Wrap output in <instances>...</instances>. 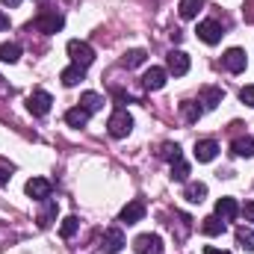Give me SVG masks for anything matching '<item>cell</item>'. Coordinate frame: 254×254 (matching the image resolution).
<instances>
[{
  "label": "cell",
  "mask_w": 254,
  "mask_h": 254,
  "mask_svg": "<svg viewBox=\"0 0 254 254\" xmlns=\"http://www.w3.org/2000/svg\"><path fill=\"white\" fill-rule=\"evenodd\" d=\"M222 98H225V92H222V89H216V86H207V89H201V104H204L207 110L219 107V104H222Z\"/></svg>",
  "instance_id": "e0dca14e"
},
{
  "label": "cell",
  "mask_w": 254,
  "mask_h": 254,
  "mask_svg": "<svg viewBox=\"0 0 254 254\" xmlns=\"http://www.w3.org/2000/svg\"><path fill=\"white\" fill-rule=\"evenodd\" d=\"M216 216H219L222 222H234V219L240 216V204H237L234 198H219V201H216Z\"/></svg>",
  "instance_id": "4fadbf2b"
},
{
  "label": "cell",
  "mask_w": 254,
  "mask_h": 254,
  "mask_svg": "<svg viewBox=\"0 0 254 254\" xmlns=\"http://www.w3.org/2000/svg\"><path fill=\"white\" fill-rule=\"evenodd\" d=\"M172 181H190V163L187 160H178V163H172Z\"/></svg>",
  "instance_id": "484cf974"
},
{
  "label": "cell",
  "mask_w": 254,
  "mask_h": 254,
  "mask_svg": "<svg viewBox=\"0 0 254 254\" xmlns=\"http://www.w3.org/2000/svg\"><path fill=\"white\" fill-rule=\"evenodd\" d=\"M24 190H27L30 198H36V201H48V198H51V181H45V178H30Z\"/></svg>",
  "instance_id": "9c48e42d"
},
{
  "label": "cell",
  "mask_w": 254,
  "mask_h": 254,
  "mask_svg": "<svg viewBox=\"0 0 254 254\" xmlns=\"http://www.w3.org/2000/svg\"><path fill=\"white\" fill-rule=\"evenodd\" d=\"M51 104H54V98H51L45 89H36V92L27 98V110H30L33 116H48V113H51Z\"/></svg>",
  "instance_id": "277c9868"
},
{
  "label": "cell",
  "mask_w": 254,
  "mask_h": 254,
  "mask_svg": "<svg viewBox=\"0 0 254 254\" xmlns=\"http://www.w3.org/2000/svg\"><path fill=\"white\" fill-rule=\"evenodd\" d=\"M54 216H57V204H54V201H51V198H48V210H45V213H42V216H39V228H48V225H51V219H54Z\"/></svg>",
  "instance_id": "f546056e"
},
{
  "label": "cell",
  "mask_w": 254,
  "mask_h": 254,
  "mask_svg": "<svg viewBox=\"0 0 254 254\" xmlns=\"http://www.w3.org/2000/svg\"><path fill=\"white\" fill-rule=\"evenodd\" d=\"M36 3H45V0H36Z\"/></svg>",
  "instance_id": "8d00e7d4"
},
{
  "label": "cell",
  "mask_w": 254,
  "mask_h": 254,
  "mask_svg": "<svg viewBox=\"0 0 254 254\" xmlns=\"http://www.w3.org/2000/svg\"><path fill=\"white\" fill-rule=\"evenodd\" d=\"M240 213L246 216V222H252V225H254V201H246V207H243Z\"/></svg>",
  "instance_id": "1f68e13d"
},
{
  "label": "cell",
  "mask_w": 254,
  "mask_h": 254,
  "mask_svg": "<svg viewBox=\"0 0 254 254\" xmlns=\"http://www.w3.org/2000/svg\"><path fill=\"white\" fill-rule=\"evenodd\" d=\"M237 243H240V249L254 252V231L252 228H240V231H237Z\"/></svg>",
  "instance_id": "83f0119b"
},
{
  "label": "cell",
  "mask_w": 254,
  "mask_h": 254,
  "mask_svg": "<svg viewBox=\"0 0 254 254\" xmlns=\"http://www.w3.org/2000/svg\"><path fill=\"white\" fill-rule=\"evenodd\" d=\"M231 154L234 157H254V139L252 136H240V139H234V145H231Z\"/></svg>",
  "instance_id": "9a60e30c"
},
{
  "label": "cell",
  "mask_w": 254,
  "mask_h": 254,
  "mask_svg": "<svg viewBox=\"0 0 254 254\" xmlns=\"http://www.w3.org/2000/svg\"><path fill=\"white\" fill-rule=\"evenodd\" d=\"M68 57H71V63L80 65V68H89V65L95 63L92 45H86V42H80V39H71V42H68Z\"/></svg>",
  "instance_id": "7a4b0ae2"
},
{
  "label": "cell",
  "mask_w": 254,
  "mask_h": 254,
  "mask_svg": "<svg viewBox=\"0 0 254 254\" xmlns=\"http://www.w3.org/2000/svg\"><path fill=\"white\" fill-rule=\"evenodd\" d=\"M201 234H207V237H222V234H225V222H222L219 216H207V219L201 222Z\"/></svg>",
  "instance_id": "ac0fdd59"
},
{
  "label": "cell",
  "mask_w": 254,
  "mask_h": 254,
  "mask_svg": "<svg viewBox=\"0 0 254 254\" xmlns=\"http://www.w3.org/2000/svg\"><path fill=\"white\" fill-rule=\"evenodd\" d=\"M166 77H169V71L166 68H148L145 71V77H142V83H145V89H151V92H157V89H163L166 86Z\"/></svg>",
  "instance_id": "8fae6325"
},
{
  "label": "cell",
  "mask_w": 254,
  "mask_h": 254,
  "mask_svg": "<svg viewBox=\"0 0 254 254\" xmlns=\"http://www.w3.org/2000/svg\"><path fill=\"white\" fill-rule=\"evenodd\" d=\"M83 74H86V68H80V65H68L63 74H60V80H63L65 86H77V83L83 80Z\"/></svg>",
  "instance_id": "44dd1931"
},
{
  "label": "cell",
  "mask_w": 254,
  "mask_h": 254,
  "mask_svg": "<svg viewBox=\"0 0 254 254\" xmlns=\"http://www.w3.org/2000/svg\"><path fill=\"white\" fill-rule=\"evenodd\" d=\"M107 130H110L113 139H125L127 133L133 130V116H130L127 110H116V113L110 116V122H107Z\"/></svg>",
  "instance_id": "6da1fadb"
},
{
  "label": "cell",
  "mask_w": 254,
  "mask_h": 254,
  "mask_svg": "<svg viewBox=\"0 0 254 254\" xmlns=\"http://www.w3.org/2000/svg\"><path fill=\"white\" fill-rule=\"evenodd\" d=\"M160 157H163V160H169V163H178V160H184V154H181V145H172V142H166V145L160 148Z\"/></svg>",
  "instance_id": "d4e9b609"
},
{
  "label": "cell",
  "mask_w": 254,
  "mask_h": 254,
  "mask_svg": "<svg viewBox=\"0 0 254 254\" xmlns=\"http://www.w3.org/2000/svg\"><path fill=\"white\" fill-rule=\"evenodd\" d=\"M89 116H92L89 110H83V107H71V110L65 113V122H68L71 127H86L89 125Z\"/></svg>",
  "instance_id": "2e32d148"
},
{
  "label": "cell",
  "mask_w": 254,
  "mask_h": 254,
  "mask_svg": "<svg viewBox=\"0 0 254 254\" xmlns=\"http://www.w3.org/2000/svg\"><path fill=\"white\" fill-rule=\"evenodd\" d=\"M0 30H9V15L0 12Z\"/></svg>",
  "instance_id": "836d02e7"
},
{
  "label": "cell",
  "mask_w": 254,
  "mask_h": 254,
  "mask_svg": "<svg viewBox=\"0 0 254 254\" xmlns=\"http://www.w3.org/2000/svg\"><path fill=\"white\" fill-rule=\"evenodd\" d=\"M222 65H225L231 74H240V71H246L249 57H246V51H243V48H231V51L222 57Z\"/></svg>",
  "instance_id": "52a82bcc"
},
{
  "label": "cell",
  "mask_w": 254,
  "mask_h": 254,
  "mask_svg": "<svg viewBox=\"0 0 254 254\" xmlns=\"http://www.w3.org/2000/svg\"><path fill=\"white\" fill-rule=\"evenodd\" d=\"M9 184V172L6 169H0V187H6Z\"/></svg>",
  "instance_id": "d6a6232c"
},
{
  "label": "cell",
  "mask_w": 254,
  "mask_h": 254,
  "mask_svg": "<svg viewBox=\"0 0 254 254\" xmlns=\"http://www.w3.org/2000/svg\"><path fill=\"white\" fill-rule=\"evenodd\" d=\"M133 249H136V254H163L166 246L157 234H142V237L133 240Z\"/></svg>",
  "instance_id": "5b68a950"
},
{
  "label": "cell",
  "mask_w": 254,
  "mask_h": 254,
  "mask_svg": "<svg viewBox=\"0 0 254 254\" xmlns=\"http://www.w3.org/2000/svg\"><path fill=\"white\" fill-rule=\"evenodd\" d=\"M21 60V45L18 42H6V45H0V63H18Z\"/></svg>",
  "instance_id": "d6986e66"
},
{
  "label": "cell",
  "mask_w": 254,
  "mask_h": 254,
  "mask_svg": "<svg viewBox=\"0 0 254 254\" xmlns=\"http://www.w3.org/2000/svg\"><path fill=\"white\" fill-rule=\"evenodd\" d=\"M222 36H225V33H222V27H219L216 21H201V24H198V39H201L204 45H219Z\"/></svg>",
  "instance_id": "ba28073f"
},
{
  "label": "cell",
  "mask_w": 254,
  "mask_h": 254,
  "mask_svg": "<svg viewBox=\"0 0 254 254\" xmlns=\"http://www.w3.org/2000/svg\"><path fill=\"white\" fill-rule=\"evenodd\" d=\"M204 254H231V252H222V249H213V246H207V249H204Z\"/></svg>",
  "instance_id": "e575fe53"
},
{
  "label": "cell",
  "mask_w": 254,
  "mask_h": 254,
  "mask_svg": "<svg viewBox=\"0 0 254 254\" xmlns=\"http://www.w3.org/2000/svg\"><path fill=\"white\" fill-rule=\"evenodd\" d=\"M201 6H204V0H181L178 3V12H181V18H195L198 12H201Z\"/></svg>",
  "instance_id": "7402d4cb"
},
{
  "label": "cell",
  "mask_w": 254,
  "mask_h": 254,
  "mask_svg": "<svg viewBox=\"0 0 254 254\" xmlns=\"http://www.w3.org/2000/svg\"><path fill=\"white\" fill-rule=\"evenodd\" d=\"M166 71L175 74V77H184V74L190 71V54H184V51H172V54L166 57Z\"/></svg>",
  "instance_id": "8992f818"
},
{
  "label": "cell",
  "mask_w": 254,
  "mask_h": 254,
  "mask_svg": "<svg viewBox=\"0 0 254 254\" xmlns=\"http://www.w3.org/2000/svg\"><path fill=\"white\" fill-rule=\"evenodd\" d=\"M181 113H184V119H187V122H198V119L204 116V110H201L195 101H187V104H181Z\"/></svg>",
  "instance_id": "4316f807"
},
{
  "label": "cell",
  "mask_w": 254,
  "mask_h": 254,
  "mask_svg": "<svg viewBox=\"0 0 254 254\" xmlns=\"http://www.w3.org/2000/svg\"><path fill=\"white\" fill-rule=\"evenodd\" d=\"M216 154H219L216 139H201V142H195V160H198V163H210V160H216Z\"/></svg>",
  "instance_id": "7c38bea8"
},
{
  "label": "cell",
  "mask_w": 254,
  "mask_h": 254,
  "mask_svg": "<svg viewBox=\"0 0 254 254\" xmlns=\"http://www.w3.org/2000/svg\"><path fill=\"white\" fill-rule=\"evenodd\" d=\"M125 249V234L119 231V228H110L107 234H104V246H101V252L104 254H116Z\"/></svg>",
  "instance_id": "30bf717a"
},
{
  "label": "cell",
  "mask_w": 254,
  "mask_h": 254,
  "mask_svg": "<svg viewBox=\"0 0 254 254\" xmlns=\"http://www.w3.org/2000/svg\"><path fill=\"white\" fill-rule=\"evenodd\" d=\"M240 101L249 104V107H254V86H246V89L240 92Z\"/></svg>",
  "instance_id": "4dcf8cb0"
},
{
  "label": "cell",
  "mask_w": 254,
  "mask_h": 254,
  "mask_svg": "<svg viewBox=\"0 0 254 254\" xmlns=\"http://www.w3.org/2000/svg\"><path fill=\"white\" fill-rule=\"evenodd\" d=\"M145 60H148V54H145L142 48H136V51H127L125 57H122V63H125L127 68H136V65H142Z\"/></svg>",
  "instance_id": "cb8c5ba5"
},
{
  "label": "cell",
  "mask_w": 254,
  "mask_h": 254,
  "mask_svg": "<svg viewBox=\"0 0 254 254\" xmlns=\"http://www.w3.org/2000/svg\"><path fill=\"white\" fill-rule=\"evenodd\" d=\"M80 107L89 110V113H98V110L104 107V98H101L98 92H83V95H80Z\"/></svg>",
  "instance_id": "ffe728a7"
},
{
  "label": "cell",
  "mask_w": 254,
  "mask_h": 254,
  "mask_svg": "<svg viewBox=\"0 0 254 254\" xmlns=\"http://www.w3.org/2000/svg\"><path fill=\"white\" fill-rule=\"evenodd\" d=\"M3 3H6V6H12V9H15V6H21V0H3Z\"/></svg>",
  "instance_id": "d590c367"
},
{
  "label": "cell",
  "mask_w": 254,
  "mask_h": 254,
  "mask_svg": "<svg viewBox=\"0 0 254 254\" xmlns=\"http://www.w3.org/2000/svg\"><path fill=\"white\" fill-rule=\"evenodd\" d=\"M63 27H65V18L60 12H42L30 24V30H39V33H60Z\"/></svg>",
  "instance_id": "3957f363"
},
{
  "label": "cell",
  "mask_w": 254,
  "mask_h": 254,
  "mask_svg": "<svg viewBox=\"0 0 254 254\" xmlns=\"http://www.w3.org/2000/svg\"><path fill=\"white\" fill-rule=\"evenodd\" d=\"M77 228H80V219H77V216H68V219H63V228H60L63 240H71V237L77 234Z\"/></svg>",
  "instance_id": "f1b7e54d"
},
{
  "label": "cell",
  "mask_w": 254,
  "mask_h": 254,
  "mask_svg": "<svg viewBox=\"0 0 254 254\" xmlns=\"http://www.w3.org/2000/svg\"><path fill=\"white\" fill-rule=\"evenodd\" d=\"M184 198H187L190 204H201V201L207 198V187H204V184H187Z\"/></svg>",
  "instance_id": "603a6c76"
},
{
  "label": "cell",
  "mask_w": 254,
  "mask_h": 254,
  "mask_svg": "<svg viewBox=\"0 0 254 254\" xmlns=\"http://www.w3.org/2000/svg\"><path fill=\"white\" fill-rule=\"evenodd\" d=\"M142 219H145V204H142V201L125 204V210H122V216H119V222H125V225H136V222H142Z\"/></svg>",
  "instance_id": "5bb4252c"
}]
</instances>
